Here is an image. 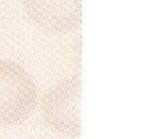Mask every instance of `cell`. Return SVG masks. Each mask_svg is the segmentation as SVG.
Segmentation results:
<instances>
[{"instance_id":"obj_3","label":"cell","mask_w":156,"mask_h":139,"mask_svg":"<svg viewBox=\"0 0 156 139\" xmlns=\"http://www.w3.org/2000/svg\"><path fill=\"white\" fill-rule=\"evenodd\" d=\"M19 4L33 24L50 33H69L81 22L82 0H19Z\"/></svg>"},{"instance_id":"obj_1","label":"cell","mask_w":156,"mask_h":139,"mask_svg":"<svg viewBox=\"0 0 156 139\" xmlns=\"http://www.w3.org/2000/svg\"><path fill=\"white\" fill-rule=\"evenodd\" d=\"M81 94V78L76 75L44 91L37 103L40 117L49 129L69 138L80 136Z\"/></svg>"},{"instance_id":"obj_2","label":"cell","mask_w":156,"mask_h":139,"mask_svg":"<svg viewBox=\"0 0 156 139\" xmlns=\"http://www.w3.org/2000/svg\"><path fill=\"white\" fill-rule=\"evenodd\" d=\"M38 102L37 86L19 65L0 59V128L21 124Z\"/></svg>"}]
</instances>
